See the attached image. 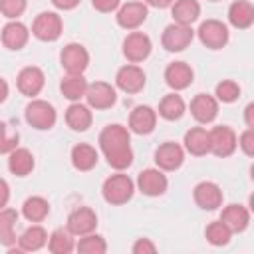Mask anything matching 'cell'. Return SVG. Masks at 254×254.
Segmentation results:
<instances>
[{
	"label": "cell",
	"instance_id": "cell-22",
	"mask_svg": "<svg viewBox=\"0 0 254 254\" xmlns=\"http://www.w3.org/2000/svg\"><path fill=\"white\" fill-rule=\"evenodd\" d=\"M220 220L230 228V232H244L250 224V210L244 204H226L220 212Z\"/></svg>",
	"mask_w": 254,
	"mask_h": 254
},
{
	"label": "cell",
	"instance_id": "cell-21",
	"mask_svg": "<svg viewBox=\"0 0 254 254\" xmlns=\"http://www.w3.org/2000/svg\"><path fill=\"white\" fill-rule=\"evenodd\" d=\"M30 40V30L26 24L18 22V20H10L4 28H2V44L8 50H22Z\"/></svg>",
	"mask_w": 254,
	"mask_h": 254
},
{
	"label": "cell",
	"instance_id": "cell-4",
	"mask_svg": "<svg viewBox=\"0 0 254 254\" xmlns=\"http://www.w3.org/2000/svg\"><path fill=\"white\" fill-rule=\"evenodd\" d=\"M196 36H198V40L204 48L222 50L228 44L230 32H228V26L220 20H204V22H200V26L196 30Z\"/></svg>",
	"mask_w": 254,
	"mask_h": 254
},
{
	"label": "cell",
	"instance_id": "cell-42",
	"mask_svg": "<svg viewBox=\"0 0 254 254\" xmlns=\"http://www.w3.org/2000/svg\"><path fill=\"white\" fill-rule=\"evenodd\" d=\"M91 6L101 14H109L121 6V0H91Z\"/></svg>",
	"mask_w": 254,
	"mask_h": 254
},
{
	"label": "cell",
	"instance_id": "cell-46",
	"mask_svg": "<svg viewBox=\"0 0 254 254\" xmlns=\"http://www.w3.org/2000/svg\"><path fill=\"white\" fill-rule=\"evenodd\" d=\"M145 6H151V8H169L173 4V0H143Z\"/></svg>",
	"mask_w": 254,
	"mask_h": 254
},
{
	"label": "cell",
	"instance_id": "cell-39",
	"mask_svg": "<svg viewBox=\"0 0 254 254\" xmlns=\"http://www.w3.org/2000/svg\"><path fill=\"white\" fill-rule=\"evenodd\" d=\"M28 0H0V14L8 20H16L24 14Z\"/></svg>",
	"mask_w": 254,
	"mask_h": 254
},
{
	"label": "cell",
	"instance_id": "cell-3",
	"mask_svg": "<svg viewBox=\"0 0 254 254\" xmlns=\"http://www.w3.org/2000/svg\"><path fill=\"white\" fill-rule=\"evenodd\" d=\"M24 117H26L28 125H32L34 129L46 131V129H52V127L56 125L58 113H56V109H54L52 103H48V101H44V99H32V101L26 105Z\"/></svg>",
	"mask_w": 254,
	"mask_h": 254
},
{
	"label": "cell",
	"instance_id": "cell-2",
	"mask_svg": "<svg viewBox=\"0 0 254 254\" xmlns=\"http://www.w3.org/2000/svg\"><path fill=\"white\" fill-rule=\"evenodd\" d=\"M133 192H135V183L123 175L121 171L107 177L103 181V187H101V194H103V200L113 204V206H119V204H125L133 198Z\"/></svg>",
	"mask_w": 254,
	"mask_h": 254
},
{
	"label": "cell",
	"instance_id": "cell-30",
	"mask_svg": "<svg viewBox=\"0 0 254 254\" xmlns=\"http://www.w3.org/2000/svg\"><path fill=\"white\" fill-rule=\"evenodd\" d=\"M85 89H87V81L83 77V73H67L62 77L60 81V91L65 99H69L71 103L73 101H79L83 95H85Z\"/></svg>",
	"mask_w": 254,
	"mask_h": 254
},
{
	"label": "cell",
	"instance_id": "cell-5",
	"mask_svg": "<svg viewBox=\"0 0 254 254\" xmlns=\"http://www.w3.org/2000/svg\"><path fill=\"white\" fill-rule=\"evenodd\" d=\"M62 30L64 22L56 12H40L32 24V34L42 42H56L62 36Z\"/></svg>",
	"mask_w": 254,
	"mask_h": 254
},
{
	"label": "cell",
	"instance_id": "cell-47",
	"mask_svg": "<svg viewBox=\"0 0 254 254\" xmlns=\"http://www.w3.org/2000/svg\"><path fill=\"white\" fill-rule=\"evenodd\" d=\"M8 91H10V87H8L6 79H4V77H0V103H4V101H6Z\"/></svg>",
	"mask_w": 254,
	"mask_h": 254
},
{
	"label": "cell",
	"instance_id": "cell-36",
	"mask_svg": "<svg viewBox=\"0 0 254 254\" xmlns=\"http://www.w3.org/2000/svg\"><path fill=\"white\" fill-rule=\"evenodd\" d=\"M75 250L81 252V254H103V252H107V242H105L103 236L89 232V234L79 236V240L75 244Z\"/></svg>",
	"mask_w": 254,
	"mask_h": 254
},
{
	"label": "cell",
	"instance_id": "cell-20",
	"mask_svg": "<svg viewBox=\"0 0 254 254\" xmlns=\"http://www.w3.org/2000/svg\"><path fill=\"white\" fill-rule=\"evenodd\" d=\"M155 125H157V111L149 105H137L129 115V131L137 135L153 133Z\"/></svg>",
	"mask_w": 254,
	"mask_h": 254
},
{
	"label": "cell",
	"instance_id": "cell-17",
	"mask_svg": "<svg viewBox=\"0 0 254 254\" xmlns=\"http://www.w3.org/2000/svg\"><path fill=\"white\" fill-rule=\"evenodd\" d=\"M169 181L161 169H145L137 177V189L147 196H161L165 194Z\"/></svg>",
	"mask_w": 254,
	"mask_h": 254
},
{
	"label": "cell",
	"instance_id": "cell-1",
	"mask_svg": "<svg viewBox=\"0 0 254 254\" xmlns=\"http://www.w3.org/2000/svg\"><path fill=\"white\" fill-rule=\"evenodd\" d=\"M99 149L105 155L109 167H113L115 171H123L133 163L129 129L119 123H111L103 127V131L99 133Z\"/></svg>",
	"mask_w": 254,
	"mask_h": 254
},
{
	"label": "cell",
	"instance_id": "cell-28",
	"mask_svg": "<svg viewBox=\"0 0 254 254\" xmlns=\"http://www.w3.org/2000/svg\"><path fill=\"white\" fill-rule=\"evenodd\" d=\"M48 244V232L40 224H32L26 228L18 238V250L20 252H36Z\"/></svg>",
	"mask_w": 254,
	"mask_h": 254
},
{
	"label": "cell",
	"instance_id": "cell-45",
	"mask_svg": "<svg viewBox=\"0 0 254 254\" xmlns=\"http://www.w3.org/2000/svg\"><path fill=\"white\" fill-rule=\"evenodd\" d=\"M244 119H246V127L254 129V103H248L244 109Z\"/></svg>",
	"mask_w": 254,
	"mask_h": 254
},
{
	"label": "cell",
	"instance_id": "cell-19",
	"mask_svg": "<svg viewBox=\"0 0 254 254\" xmlns=\"http://www.w3.org/2000/svg\"><path fill=\"white\" fill-rule=\"evenodd\" d=\"M194 79V71L187 62H173L165 69V81L171 89L181 91L187 89Z\"/></svg>",
	"mask_w": 254,
	"mask_h": 254
},
{
	"label": "cell",
	"instance_id": "cell-35",
	"mask_svg": "<svg viewBox=\"0 0 254 254\" xmlns=\"http://www.w3.org/2000/svg\"><path fill=\"white\" fill-rule=\"evenodd\" d=\"M204 236H206V240H208L212 246H226V244L230 242V238H232V232H230V228L218 218V220H212V222L206 224Z\"/></svg>",
	"mask_w": 254,
	"mask_h": 254
},
{
	"label": "cell",
	"instance_id": "cell-18",
	"mask_svg": "<svg viewBox=\"0 0 254 254\" xmlns=\"http://www.w3.org/2000/svg\"><path fill=\"white\" fill-rule=\"evenodd\" d=\"M190 115L198 123H212L218 115V101L214 95L196 93L190 101Z\"/></svg>",
	"mask_w": 254,
	"mask_h": 254
},
{
	"label": "cell",
	"instance_id": "cell-23",
	"mask_svg": "<svg viewBox=\"0 0 254 254\" xmlns=\"http://www.w3.org/2000/svg\"><path fill=\"white\" fill-rule=\"evenodd\" d=\"M91 121H93V115H91V107L89 105H83L79 101H73L65 109V123L73 131H79V133L87 131L91 127Z\"/></svg>",
	"mask_w": 254,
	"mask_h": 254
},
{
	"label": "cell",
	"instance_id": "cell-7",
	"mask_svg": "<svg viewBox=\"0 0 254 254\" xmlns=\"http://www.w3.org/2000/svg\"><path fill=\"white\" fill-rule=\"evenodd\" d=\"M85 101L91 109H109L115 105L117 101V91L111 83L107 81H93V83H87V89H85Z\"/></svg>",
	"mask_w": 254,
	"mask_h": 254
},
{
	"label": "cell",
	"instance_id": "cell-13",
	"mask_svg": "<svg viewBox=\"0 0 254 254\" xmlns=\"http://www.w3.org/2000/svg\"><path fill=\"white\" fill-rule=\"evenodd\" d=\"M155 163L161 171H177L185 163V149L175 141H165L155 151Z\"/></svg>",
	"mask_w": 254,
	"mask_h": 254
},
{
	"label": "cell",
	"instance_id": "cell-16",
	"mask_svg": "<svg viewBox=\"0 0 254 254\" xmlns=\"http://www.w3.org/2000/svg\"><path fill=\"white\" fill-rule=\"evenodd\" d=\"M95 228H97V214H95L93 208L79 206V208H75V210L69 212V216H67V230L73 236L89 234Z\"/></svg>",
	"mask_w": 254,
	"mask_h": 254
},
{
	"label": "cell",
	"instance_id": "cell-44",
	"mask_svg": "<svg viewBox=\"0 0 254 254\" xmlns=\"http://www.w3.org/2000/svg\"><path fill=\"white\" fill-rule=\"evenodd\" d=\"M81 0H52V4L58 8V10H73Z\"/></svg>",
	"mask_w": 254,
	"mask_h": 254
},
{
	"label": "cell",
	"instance_id": "cell-33",
	"mask_svg": "<svg viewBox=\"0 0 254 254\" xmlns=\"http://www.w3.org/2000/svg\"><path fill=\"white\" fill-rule=\"evenodd\" d=\"M185 111H187V105H185V99L179 93H169L159 103V115L167 121L181 119L185 115Z\"/></svg>",
	"mask_w": 254,
	"mask_h": 254
},
{
	"label": "cell",
	"instance_id": "cell-27",
	"mask_svg": "<svg viewBox=\"0 0 254 254\" xmlns=\"http://www.w3.org/2000/svg\"><path fill=\"white\" fill-rule=\"evenodd\" d=\"M34 155L24 147H16L8 153V169L16 177H28L34 171Z\"/></svg>",
	"mask_w": 254,
	"mask_h": 254
},
{
	"label": "cell",
	"instance_id": "cell-8",
	"mask_svg": "<svg viewBox=\"0 0 254 254\" xmlns=\"http://www.w3.org/2000/svg\"><path fill=\"white\" fill-rule=\"evenodd\" d=\"M208 139H210V153L226 159L236 151V133L228 127V125H216L208 131Z\"/></svg>",
	"mask_w": 254,
	"mask_h": 254
},
{
	"label": "cell",
	"instance_id": "cell-32",
	"mask_svg": "<svg viewBox=\"0 0 254 254\" xmlns=\"http://www.w3.org/2000/svg\"><path fill=\"white\" fill-rule=\"evenodd\" d=\"M50 214V202L44 196H28L22 204V216L28 222H42Z\"/></svg>",
	"mask_w": 254,
	"mask_h": 254
},
{
	"label": "cell",
	"instance_id": "cell-37",
	"mask_svg": "<svg viewBox=\"0 0 254 254\" xmlns=\"http://www.w3.org/2000/svg\"><path fill=\"white\" fill-rule=\"evenodd\" d=\"M214 95H216V101L232 103V101H236L240 97V85L234 79H222L220 83H216Z\"/></svg>",
	"mask_w": 254,
	"mask_h": 254
},
{
	"label": "cell",
	"instance_id": "cell-10",
	"mask_svg": "<svg viewBox=\"0 0 254 254\" xmlns=\"http://www.w3.org/2000/svg\"><path fill=\"white\" fill-rule=\"evenodd\" d=\"M60 64L67 73H83L89 65V52L81 44H67L60 52Z\"/></svg>",
	"mask_w": 254,
	"mask_h": 254
},
{
	"label": "cell",
	"instance_id": "cell-12",
	"mask_svg": "<svg viewBox=\"0 0 254 254\" xmlns=\"http://www.w3.org/2000/svg\"><path fill=\"white\" fill-rule=\"evenodd\" d=\"M44 83H46V75L44 71L38 67V65H26L20 69L18 77H16V85H18V91L26 97H36L42 89H44Z\"/></svg>",
	"mask_w": 254,
	"mask_h": 254
},
{
	"label": "cell",
	"instance_id": "cell-48",
	"mask_svg": "<svg viewBox=\"0 0 254 254\" xmlns=\"http://www.w3.org/2000/svg\"><path fill=\"white\" fill-rule=\"evenodd\" d=\"M210 2H218V0H210Z\"/></svg>",
	"mask_w": 254,
	"mask_h": 254
},
{
	"label": "cell",
	"instance_id": "cell-38",
	"mask_svg": "<svg viewBox=\"0 0 254 254\" xmlns=\"http://www.w3.org/2000/svg\"><path fill=\"white\" fill-rule=\"evenodd\" d=\"M18 141H20L18 131H12L8 123L0 121V155L14 151L18 147Z\"/></svg>",
	"mask_w": 254,
	"mask_h": 254
},
{
	"label": "cell",
	"instance_id": "cell-41",
	"mask_svg": "<svg viewBox=\"0 0 254 254\" xmlns=\"http://www.w3.org/2000/svg\"><path fill=\"white\" fill-rule=\"evenodd\" d=\"M131 252L133 254H153V252H157V246L149 238H137L131 246Z\"/></svg>",
	"mask_w": 254,
	"mask_h": 254
},
{
	"label": "cell",
	"instance_id": "cell-29",
	"mask_svg": "<svg viewBox=\"0 0 254 254\" xmlns=\"http://www.w3.org/2000/svg\"><path fill=\"white\" fill-rule=\"evenodd\" d=\"M69 159H71V165H73L77 171H83V173H85V171H91V169L97 165L99 155H97L95 147H91V145H87V143H77V145L71 147Z\"/></svg>",
	"mask_w": 254,
	"mask_h": 254
},
{
	"label": "cell",
	"instance_id": "cell-15",
	"mask_svg": "<svg viewBox=\"0 0 254 254\" xmlns=\"http://www.w3.org/2000/svg\"><path fill=\"white\" fill-rule=\"evenodd\" d=\"M147 14H149V6H145L143 2H127L117 8L115 18L123 30H137L147 20Z\"/></svg>",
	"mask_w": 254,
	"mask_h": 254
},
{
	"label": "cell",
	"instance_id": "cell-9",
	"mask_svg": "<svg viewBox=\"0 0 254 254\" xmlns=\"http://www.w3.org/2000/svg\"><path fill=\"white\" fill-rule=\"evenodd\" d=\"M153 44L151 38L143 32H131L127 34V38L123 40V56L127 58V62L131 64H141L151 56Z\"/></svg>",
	"mask_w": 254,
	"mask_h": 254
},
{
	"label": "cell",
	"instance_id": "cell-40",
	"mask_svg": "<svg viewBox=\"0 0 254 254\" xmlns=\"http://www.w3.org/2000/svg\"><path fill=\"white\" fill-rule=\"evenodd\" d=\"M236 145L242 149L244 155L252 157V155H254V129L248 127L246 131H242L240 137H236Z\"/></svg>",
	"mask_w": 254,
	"mask_h": 254
},
{
	"label": "cell",
	"instance_id": "cell-24",
	"mask_svg": "<svg viewBox=\"0 0 254 254\" xmlns=\"http://www.w3.org/2000/svg\"><path fill=\"white\" fill-rule=\"evenodd\" d=\"M228 22L236 30H246L254 24V6L248 0H234L228 8Z\"/></svg>",
	"mask_w": 254,
	"mask_h": 254
},
{
	"label": "cell",
	"instance_id": "cell-26",
	"mask_svg": "<svg viewBox=\"0 0 254 254\" xmlns=\"http://www.w3.org/2000/svg\"><path fill=\"white\" fill-rule=\"evenodd\" d=\"M171 14H173V22L192 26L200 16V4L196 0H173Z\"/></svg>",
	"mask_w": 254,
	"mask_h": 254
},
{
	"label": "cell",
	"instance_id": "cell-34",
	"mask_svg": "<svg viewBox=\"0 0 254 254\" xmlns=\"http://www.w3.org/2000/svg\"><path fill=\"white\" fill-rule=\"evenodd\" d=\"M48 250L52 254H69L75 250V242H73V234L65 228H56L50 236H48Z\"/></svg>",
	"mask_w": 254,
	"mask_h": 254
},
{
	"label": "cell",
	"instance_id": "cell-43",
	"mask_svg": "<svg viewBox=\"0 0 254 254\" xmlns=\"http://www.w3.org/2000/svg\"><path fill=\"white\" fill-rule=\"evenodd\" d=\"M10 200V187L4 179H0V208H4Z\"/></svg>",
	"mask_w": 254,
	"mask_h": 254
},
{
	"label": "cell",
	"instance_id": "cell-6",
	"mask_svg": "<svg viewBox=\"0 0 254 254\" xmlns=\"http://www.w3.org/2000/svg\"><path fill=\"white\" fill-rule=\"evenodd\" d=\"M194 38V30L190 26H185V24H169L161 36V44L167 52H183L190 46Z\"/></svg>",
	"mask_w": 254,
	"mask_h": 254
},
{
	"label": "cell",
	"instance_id": "cell-14",
	"mask_svg": "<svg viewBox=\"0 0 254 254\" xmlns=\"http://www.w3.org/2000/svg\"><path fill=\"white\" fill-rule=\"evenodd\" d=\"M192 198L196 202V206H200L202 210H216L218 206H222V189L212 183V181H202L192 189Z\"/></svg>",
	"mask_w": 254,
	"mask_h": 254
},
{
	"label": "cell",
	"instance_id": "cell-11",
	"mask_svg": "<svg viewBox=\"0 0 254 254\" xmlns=\"http://www.w3.org/2000/svg\"><path fill=\"white\" fill-rule=\"evenodd\" d=\"M145 81L147 75L137 64H127L115 73V85L125 93H139L145 87Z\"/></svg>",
	"mask_w": 254,
	"mask_h": 254
},
{
	"label": "cell",
	"instance_id": "cell-25",
	"mask_svg": "<svg viewBox=\"0 0 254 254\" xmlns=\"http://www.w3.org/2000/svg\"><path fill=\"white\" fill-rule=\"evenodd\" d=\"M185 149L194 155V157H202L206 153H210V139H208V131L204 127H190L185 133Z\"/></svg>",
	"mask_w": 254,
	"mask_h": 254
},
{
	"label": "cell",
	"instance_id": "cell-31",
	"mask_svg": "<svg viewBox=\"0 0 254 254\" xmlns=\"http://www.w3.org/2000/svg\"><path fill=\"white\" fill-rule=\"evenodd\" d=\"M16 222H18V212L14 208H0V244L2 246H12L16 244Z\"/></svg>",
	"mask_w": 254,
	"mask_h": 254
}]
</instances>
